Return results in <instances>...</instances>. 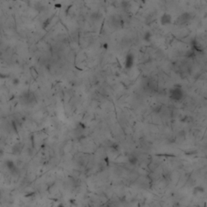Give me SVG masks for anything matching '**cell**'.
<instances>
[{"instance_id":"cell-6","label":"cell","mask_w":207,"mask_h":207,"mask_svg":"<svg viewBox=\"0 0 207 207\" xmlns=\"http://www.w3.org/2000/svg\"><path fill=\"white\" fill-rule=\"evenodd\" d=\"M111 21V25L112 28H118L122 26V20L119 16H112L110 20Z\"/></svg>"},{"instance_id":"cell-8","label":"cell","mask_w":207,"mask_h":207,"mask_svg":"<svg viewBox=\"0 0 207 207\" xmlns=\"http://www.w3.org/2000/svg\"><path fill=\"white\" fill-rule=\"evenodd\" d=\"M91 20V21L93 22H99L102 19V14L99 12H95L91 13V15L90 16Z\"/></svg>"},{"instance_id":"cell-7","label":"cell","mask_w":207,"mask_h":207,"mask_svg":"<svg viewBox=\"0 0 207 207\" xmlns=\"http://www.w3.org/2000/svg\"><path fill=\"white\" fill-rule=\"evenodd\" d=\"M121 8L122 11H124L125 12H128L130 8H131V3L129 0H122L120 3Z\"/></svg>"},{"instance_id":"cell-3","label":"cell","mask_w":207,"mask_h":207,"mask_svg":"<svg viewBox=\"0 0 207 207\" xmlns=\"http://www.w3.org/2000/svg\"><path fill=\"white\" fill-rule=\"evenodd\" d=\"M191 19H192V15L189 12H184L176 19L174 24L177 26L185 25L191 20Z\"/></svg>"},{"instance_id":"cell-9","label":"cell","mask_w":207,"mask_h":207,"mask_svg":"<svg viewBox=\"0 0 207 207\" xmlns=\"http://www.w3.org/2000/svg\"><path fill=\"white\" fill-rule=\"evenodd\" d=\"M152 37V34L150 31H147L144 34H143V40L146 41V42H150Z\"/></svg>"},{"instance_id":"cell-1","label":"cell","mask_w":207,"mask_h":207,"mask_svg":"<svg viewBox=\"0 0 207 207\" xmlns=\"http://www.w3.org/2000/svg\"><path fill=\"white\" fill-rule=\"evenodd\" d=\"M185 96V91L182 87L180 85H175L169 91V98L174 101H181Z\"/></svg>"},{"instance_id":"cell-5","label":"cell","mask_w":207,"mask_h":207,"mask_svg":"<svg viewBox=\"0 0 207 207\" xmlns=\"http://www.w3.org/2000/svg\"><path fill=\"white\" fill-rule=\"evenodd\" d=\"M134 64V55L132 53H127V55L125 57V68L126 70H130Z\"/></svg>"},{"instance_id":"cell-10","label":"cell","mask_w":207,"mask_h":207,"mask_svg":"<svg viewBox=\"0 0 207 207\" xmlns=\"http://www.w3.org/2000/svg\"><path fill=\"white\" fill-rule=\"evenodd\" d=\"M146 87H147V90H150V91L155 90V83L152 82L151 80H147V82L146 83Z\"/></svg>"},{"instance_id":"cell-2","label":"cell","mask_w":207,"mask_h":207,"mask_svg":"<svg viewBox=\"0 0 207 207\" xmlns=\"http://www.w3.org/2000/svg\"><path fill=\"white\" fill-rule=\"evenodd\" d=\"M20 101L23 104L32 105L37 102V99H36V96L32 92L27 91V92H24V94H22V95L20 96Z\"/></svg>"},{"instance_id":"cell-4","label":"cell","mask_w":207,"mask_h":207,"mask_svg":"<svg viewBox=\"0 0 207 207\" xmlns=\"http://www.w3.org/2000/svg\"><path fill=\"white\" fill-rule=\"evenodd\" d=\"M160 24L162 26L170 25L172 23V17L170 14L165 12L160 16Z\"/></svg>"},{"instance_id":"cell-11","label":"cell","mask_w":207,"mask_h":207,"mask_svg":"<svg viewBox=\"0 0 207 207\" xmlns=\"http://www.w3.org/2000/svg\"><path fill=\"white\" fill-rule=\"evenodd\" d=\"M19 83H20V80H19V78H15L13 79V84H14V85H18Z\"/></svg>"}]
</instances>
